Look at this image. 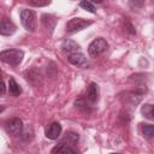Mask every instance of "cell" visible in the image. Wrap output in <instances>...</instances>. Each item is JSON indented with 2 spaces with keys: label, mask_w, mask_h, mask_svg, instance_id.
Returning <instances> with one entry per match:
<instances>
[{
  "label": "cell",
  "mask_w": 154,
  "mask_h": 154,
  "mask_svg": "<svg viewBox=\"0 0 154 154\" xmlns=\"http://www.w3.org/2000/svg\"><path fill=\"white\" fill-rule=\"evenodd\" d=\"M23 57L24 53L20 49H5L0 53V59L12 67H17L22 63Z\"/></svg>",
  "instance_id": "cell-1"
},
{
  "label": "cell",
  "mask_w": 154,
  "mask_h": 154,
  "mask_svg": "<svg viewBox=\"0 0 154 154\" xmlns=\"http://www.w3.org/2000/svg\"><path fill=\"white\" fill-rule=\"evenodd\" d=\"M20 22L22 25L30 32H34L37 28V17L32 10L23 8L20 11Z\"/></svg>",
  "instance_id": "cell-2"
},
{
  "label": "cell",
  "mask_w": 154,
  "mask_h": 154,
  "mask_svg": "<svg viewBox=\"0 0 154 154\" xmlns=\"http://www.w3.org/2000/svg\"><path fill=\"white\" fill-rule=\"evenodd\" d=\"M107 48H108L107 41L105 38H102V37H96V38H94L89 43V46H88V54L91 58H96V57L101 55Z\"/></svg>",
  "instance_id": "cell-3"
},
{
  "label": "cell",
  "mask_w": 154,
  "mask_h": 154,
  "mask_svg": "<svg viewBox=\"0 0 154 154\" xmlns=\"http://www.w3.org/2000/svg\"><path fill=\"white\" fill-rule=\"evenodd\" d=\"M93 22L91 20H87L84 18H79V17H75V18H71L67 23H66V32L69 34H75L77 31H81L83 29H85L87 26L91 25Z\"/></svg>",
  "instance_id": "cell-4"
},
{
  "label": "cell",
  "mask_w": 154,
  "mask_h": 154,
  "mask_svg": "<svg viewBox=\"0 0 154 154\" xmlns=\"http://www.w3.org/2000/svg\"><path fill=\"white\" fill-rule=\"evenodd\" d=\"M5 130H6L7 134L13 135V136L20 135L23 132V122H22V119H19V118H12L11 120L6 122Z\"/></svg>",
  "instance_id": "cell-5"
},
{
  "label": "cell",
  "mask_w": 154,
  "mask_h": 154,
  "mask_svg": "<svg viewBox=\"0 0 154 154\" xmlns=\"http://www.w3.org/2000/svg\"><path fill=\"white\" fill-rule=\"evenodd\" d=\"M99 96H100L99 85L94 82L89 83V85L87 88V94H85V99L88 100V102L90 105H95L99 101Z\"/></svg>",
  "instance_id": "cell-6"
},
{
  "label": "cell",
  "mask_w": 154,
  "mask_h": 154,
  "mask_svg": "<svg viewBox=\"0 0 154 154\" xmlns=\"http://www.w3.org/2000/svg\"><path fill=\"white\" fill-rule=\"evenodd\" d=\"M67 61L77 67H85L88 66V61H87V57L81 53V52H76L72 53L70 55H67Z\"/></svg>",
  "instance_id": "cell-7"
},
{
  "label": "cell",
  "mask_w": 154,
  "mask_h": 154,
  "mask_svg": "<svg viewBox=\"0 0 154 154\" xmlns=\"http://www.w3.org/2000/svg\"><path fill=\"white\" fill-rule=\"evenodd\" d=\"M45 135L49 140H57L61 135V125L57 122L49 124L45 130Z\"/></svg>",
  "instance_id": "cell-8"
},
{
  "label": "cell",
  "mask_w": 154,
  "mask_h": 154,
  "mask_svg": "<svg viewBox=\"0 0 154 154\" xmlns=\"http://www.w3.org/2000/svg\"><path fill=\"white\" fill-rule=\"evenodd\" d=\"M14 32H16V25H14L11 20L4 18V19L1 20L0 34H1L2 36H10V35H12V34H14Z\"/></svg>",
  "instance_id": "cell-9"
},
{
  "label": "cell",
  "mask_w": 154,
  "mask_h": 154,
  "mask_svg": "<svg viewBox=\"0 0 154 154\" xmlns=\"http://www.w3.org/2000/svg\"><path fill=\"white\" fill-rule=\"evenodd\" d=\"M78 49H79V45L73 40H65L61 45V51L64 53H67V55L78 52Z\"/></svg>",
  "instance_id": "cell-10"
},
{
  "label": "cell",
  "mask_w": 154,
  "mask_h": 154,
  "mask_svg": "<svg viewBox=\"0 0 154 154\" xmlns=\"http://www.w3.org/2000/svg\"><path fill=\"white\" fill-rule=\"evenodd\" d=\"M51 154H76V152L70 144L59 143L55 147H53V149L51 150Z\"/></svg>",
  "instance_id": "cell-11"
},
{
  "label": "cell",
  "mask_w": 154,
  "mask_h": 154,
  "mask_svg": "<svg viewBox=\"0 0 154 154\" xmlns=\"http://www.w3.org/2000/svg\"><path fill=\"white\" fill-rule=\"evenodd\" d=\"M8 91H10V94L13 95V96H18V95L22 94V88H20V85L16 82L14 78H10V81H8Z\"/></svg>",
  "instance_id": "cell-12"
},
{
  "label": "cell",
  "mask_w": 154,
  "mask_h": 154,
  "mask_svg": "<svg viewBox=\"0 0 154 154\" xmlns=\"http://www.w3.org/2000/svg\"><path fill=\"white\" fill-rule=\"evenodd\" d=\"M75 106H76L77 108H79V109H83V111H90L89 107L93 106V105H90L85 97H84V99L81 97V99H78V100L75 101Z\"/></svg>",
  "instance_id": "cell-13"
},
{
  "label": "cell",
  "mask_w": 154,
  "mask_h": 154,
  "mask_svg": "<svg viewBox=\"0 0 154 154\" xmlns=\"http://www.w3.org/2000/svg\"><path fill=\"white\" fill-rule=\"evenodd\" d=\"M142 134L147 138H153L154 137V125H152V124H143L142 125Z\"/></svg>",
  "instance_id": "cell-14"
},
{
  "label": "cell",
  "mask_w": 154,
  "mask_h": 154,
  "mask_svg": "<svg viewBox=\"0 0 154 154\" xmlns=\"http://www.w3.org/2000/svg\"><path fill=\"white\" fill-rule=\"evenodd\" d=\"M79 6H81L83 10H85V11H88V12H90V13H96V7H95L94 4L90 2V1H82V2H79Z\"/></svg>",
  "instance_id": "cell-15"
},
{
  "label": "cell",
  "mask_w": 154,
  "mask_h": 154,
  "mask_svg": "<svg viewBox=\"0 0 154 154\" xmlns=\"http://www.w3.org/2000/svg\"><path fill=\"white\" fill-rule=\"evenodd\" d=\"M65 141H67L69 143H77L78 142V134L76 132H67L65 136Z\"/></svg>",
  "instance_id": "cell-16"
},
{
  "label": "cell",
  "mask_w": 154,
  "mask_h": 154,
  "mask_svg": "<svg viewBox=\"0 0 154 154\" xmlns=\"http://www.w3.org/2000/svg\"><path fill=\"white\" fill-rule=\"evenodd\" d=\"M30 5H34V6H46V5H48L49 4V1H46V2H37V1H30L29 2Z\"/></svg>",
  "instance_id": "cell-17"
},
{
  "label": "cell",
  "mask_w": 154,
  "mask_h": 154,
  "mask_svg": "<svg viewBox=\"0 0 154 154\" xmlns=\"http://www.w3.org/2000/svg\"><path fill=\"white\" fill-rule=\"evenodd\" d=\"M5 91H6V85H5V82H2V83H1V94L4 95Z\"/></svg>",
  "instance_id": "cell-18"
},
{
  "label": "cell",
  "mask_w": 154,
  "mask_h": 154,
  "mask_svg": "<svg viewBox=\"0 0 154 154\" xmlns=\"http://www.w3.org/2000/svg\"><path fill=\"white\" fill-rule=\"evenodd\" d=\"M150 118L154 119V105H150Z\"/></svg>",
  "instance_id": "cell-19"
},
{
  "label": "cell",
  "mask_w": 154,
  "mask_h": 154,
  "mask_svg": "<svg viewBox=\"0 0 154 154\" xmlns=\"http://www.w3.org/2000/svg\"><path fill=\"white\" fill-rule=\"evenodd\" d=\"M111 154H118V153H111Z\"/></svg>",
  "instance_id": "cell-20"
}]
</instances>
